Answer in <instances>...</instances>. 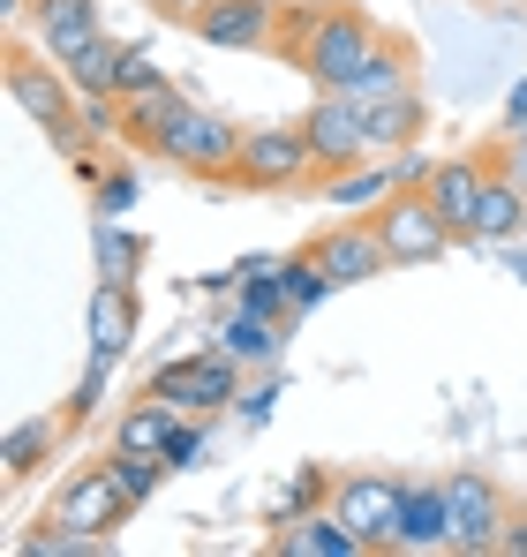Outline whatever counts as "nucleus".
<instances>
[{
  "mask_svg": "<svg viewBox=\"0 0 527 557\" xmlns=\"http://www.w3.org/2000/svg\"><path fill=\"white\" fill-rule=\"evenodd\" d=\"M384 46V30L354 8V0H286L271 53L294 61L317 91H354V76L369 69V53Z\"/></svg>",
  "mask_w": 527,
  "mask_h": 557,
  "instance_id": "1",
  "label": "nucleus"
},
{
  "mask_svg": "<svg viewBox=\"0 0 527 557\" xmlns=\"http://www.w3.org/2000/svg\"><path fill=\"white\" fill-rule=\"evenodd\" d=\"M8 98H15V106H23L61 151H69V159H90V151H84V136H90V128H84V91H76V76H69L53 53L15 46V53H8Z\"/></svg>",
  "mask_w": 527,
  "mask_h": 557,
  "instance_id": "2",
  "label": "nucleus"
},
{
  "mask_svg": "<svg viewBox=\"0 0 527 557\" xmlns=\"http://www.w3.org/2000/svg\"><path fill=\"white\" fill-rule=\"evenodd\" d=\"M242 121H226L219 106H181V121L167 128V144H159V159L167 166H181V174H196V182L211 188H234V166H242Z\"/></svg>",
  "mask_w": 527,
  "mask_h": 557,
  "instance_id": "3",
  "label": "nucleus"
},
{
  "mask_svg": "<svg viewBox=\"0 0 527 557\" xmlns=\"http://www.w3.org/2000/svg\"><path fill=\"white\" fill-rule=\"evenodd\" d=\"M234 188L249 196H286V188H317V151L302 136V121H264L242 136V166H234Z\"/></svg>",
  "mask_w": 527,
  "mask_h": 557,
  "instance_id": "4",
  "label": "nucleus"
},
{
  "mask_svg": "<svg viewBox=\"0 0 527 557\" xmlns=\"http://www.w3.org/2000/svg\"><path fill=\"white\" fill-rule=\"evenodd\" d=\"M369 219H377V234H384V249H392V272H430V264H444V257L459 249V234L438 219V203H430L422 188L384 196Z\"/></svg>",
  "mask_w": 527,
  "mask_h": 557,
  "instance_id": "5",
  "label": "nucleus"
},
{
  "mask_svg": "<svg viewBox=\"0 0 527 557\" xmlns=\"http://www.w3.org/2000/svg\"><path fill=\"white\" fill-rule=\"evenodd\" d=\"M144 392L181 407V414H219V407H242V362L226 347H204V355H181L167 370H151Z\"/></svg>",
  "mask_w": 527,
  "mask_h": 557,
  "instance_id": "6",
  "label": "nucleus"
},
{
  "mask_svg": "<svg viewBox=\"0 0 527 557\" xmlns=\"http://www.w3.org/2000/svg\"><path fill=\"white\" fill-rule=\"evenodd\" d=\"M444 520H452V550H498V535H505V520H513V505H505V490L490 482V474H475V467H459V474H444Z\"/></svg>",
  "mask_w": 527,
  "mask_h": 557,
  "instance_id": "7",
  "label": "nucleus"
},
{
  "mask_svg": "<svg viewBox=\"0 0 527 557\" xmlns=\"http://www.w3.org/2000/svg\"><path fill=\"white\" fill-rule=\"evenodd\" d=\"M128 512H136V505H128L113 460H98V467H76V474L61 482V497H53L46 520H53V528H76V535H113Z\"/></svg>",
  "mask_w": 527,
  "mask_h": 557,
  "instance_id": "8",
  "label": "nucleus"
},
{
  "mask_svg": "<svg viewBox=\"0 0 527 557\" xmlns=\"http://www.w3.org/2000/svg\"><path fill=\"white\" fill-rule=\"evenodd\" d=\"M302 136L317 151V182L354 166V159H369V128H361V106L347 91H317V106H302Z\"/></svg>",
  "mask_w": 527,
  "mask_h": 557,
  "instance_id": "9",
  "label": "nucleus"
},
{
  "mask_svg": "<svg viewBox=\"0 0 527 557\" xmlns=\"http://www.w3.org/2000/svg\"><path fill=\"white\" fill-rule=\"evenodd\" d=\"M400 505H407V482H392V474H340L332 482V512L347 520L369 550H392Z\"/></svg>",
  "mask_w": 527,
  "mask_h": 557,
  "instance_id": "10",
  "label": "nucleus"
},
{
  "mask_svg": "<svg viewBox=\"0 0 527 557\" xmlns=\"http://www.w3.org/2000/svg\"><path fill=\"white\" fill-rule=\"evenodd\" d=\"M309 257L332 272V286H369V278L392 272V249H384V234H377V219H347V226H324L317 242H309Z\"/></svg>",
  "mask_w": 527,
  "mask_h": 557,
  "instance_id": "11",
  "label": "nucleus"
},
{
  "mask_svg": "<svg viewBox=\"0 0 527 557\" xmlns=\"http://www.w3.org/2000/svg\"><path fill=\"white\" fill-rule=\"evenodd\" d=\"M279 8L286 0H211L188 30L219 53H271V30H279Z\"/></svg>",
  "mask_w": 527,
  "mask_h": 557,
  "instance_id": "12",
  "label": "nucleus"
},
{
  "mask_svg": "<svg viewBox=\"0 0 527 557\" xmlns=\"http://www.w3.org/2000/svg\"><path fill=\"white\" fill-rule=\"evenodd\" d=\"M30 46L38 53H53L61 69L84 53L90 38H106V15H98V0H30Z\"/></svg>",
  "mask_w": 527,
  "mask_h": 557,
  "instance_id": "13",
  "label": "nucleus"
},
{
  "mask_svg": "<svg viewBox=\"0 0 527 557\" xmlns=\"http://www.w3.org/2000/svg\"><path fill=\"white\" fill-rule=\"evenodd\" d=\"M354 106H361V128H369V151H377V159L422 144V128H430V106H422L415 84H407V91H384V98H354Z\"/></svg>",
  "mask_w": 527,
  "mask_h": 557,
  "instance_id": "14",
  "label": "nucleus"
},
{
  "mask_svg": "<svg viewBox=\"0 0 527 557\" xmlns=\"http://www.w3.org/2000/svg\"><path fill=\"white\" fill-rule=\"evenodd\" d=\"M482 188H490V159H438V174H430V203H438V219L467 242V226H475V203H482Z\"/></svg>",
  "mask_w": 527,
  "mask_h": 557,
  "instance_id": "15",
  "label": "nucleus"
},
{
  "mask_svg": "<svg viewBox=\"0 0 527 557\" xmlns=\"http://www.w3.org/2000/svg\"><path fill=\"white\" fill-rule=\"evenodd\" d=\"M271 557H369V543L354 535L332 505H317V512H302V520H286L271 535Z\"/></svg>",
  "mask_w": 527,
  "mask_h": 557,
  "instance_id": "16",
  "label": "nucleus"
},
{
  "mask_svg": "<svg viewBox=\"0 0 527 557\" xmlns=\"http://www.w3.org/2000/svg\"><path fill=\"white\" fill-rule=\"evenodd\" d=\"M520 234H527V188L513 182V174H490L482 203H475V226H467L459 249H505V242H520Z\"/></svg>",
  "mask_w": 527,
  "mask_h": 557,
  "instance_id": "17",
  "label": "nucleus"
},
{
  "mask_svg": "<svg viewBox=\"0 0 527 557\" xmlns=\"http://www.w3.org/2000/svg\"><path fill=\"white\" fill-rule=\"evenodd\" d=\"M317 196L332 203V211H347V219H369L384 196H400V182H392V159H354V166H340V174H324L317 182Z\"/></svg>",
  "mask_w": 527,
  "mask_h": 557,
  "instance_id": "18",
  "label": "nucleus"
},
{
  "mask_svg": "<svg viewBox=\"0 0 527 557\" xmlns=\"http://www.w3.org/2000/svg\"><path fill=\"white\" fill-rule=\"evenodd\" d=\"M392 550H452V520H444V482H407Z\"/></svg>",
  "mask_w": 527,
  "mask_h": 557,
  "instance_id": "19",
  "label": "nucleus"
},
{
  "mask_svg": "<svg viewBox=\"0 0 527 557\" xmlns=\"http://www.w3.org/2000/svg\"><path fill=\"white\" fill-rule=\"evenodd\" d=\"M181 106H188L181 84H159V91H144V98H121V144L159 159V144H167V128L181 121Z\"/></svg>",
  "mask_w": 527,
  "mask_h": 557,
  "instance_id": "20",
  "label": "nucleus"
},
{
  "mask_svg": "<svg viewBox=\"0 0 527 557\" xmlns=\"http://www.w3.org/2000/svg\"><path fill=\"white\" fill-rule=\"evenodd\" d=\"M128 339H136V294L121 278H98V294H90V355L98 362H121Z\"/></svg>",
  "mask_w": 527,
  "mask_h": 557,
  "instance_id": "21",
  "label": "nucleus"
},
{
  "mask_svg": "<svg viewBox=\"0 0 527 557\" xmlns=\"http://www.w3.org/2000/svg\"><path fill=\"white\" fill-rule=\"evenodd\" d=\"M174 430H181V407H167V399H151V392H144V399L113 422V453H159V460H167Z\"/></svg>",
  "mask_w": 527,
  "mask_h": 557,
  "instance_id": "22",
  "label": "nucleus"
},
{
  "mask_svg": "<svg viewBox=\"0 0 527 557\" xmlns=\"http://www.w3.org/2000/svg\"><path fill=\"white\" fill-rule=\"evenodd\" d=\"M61 430H69V422H53V414H30V422H15V430L0 437V474H8V482L38 474V460L61 445Z\"/></svg>",
  "mask_w": 527,
  "mask_h": 557,
  "instance_id": "23",
  "label": "nucleus"
},
{
  "mask_svg": "<svg viewBox=\"0 0 527 557\" xmlns=\"http://www.w3.org/2000/svg\"><path fill=\"white\" fill-rule=\"evenodd\" d=\"M415 84V38H400V30H384V46L369 53V69L354 76L347 98H384V91H407Z\"/></svg>",
  "mask_w": 527,
  "mask_h": 557,
  "instance_id": "24",
  "label": "nucleus"
},
{
  "mask_svg": "<svg viewBox=\"0 0 527 557\" xmlns=\"http://www.w3.org/2000/svg\"><path fill=\"white\" fill-rule=\"evenodd\" d=\"M121 69H128V46L106 30V38H90L84 53L69 61V76H76V91L84 98H121Z\"/></svg>",
  "mask_w": 527,
  "mask_h": 557,
  "instance_id": "25",
  "label": "nucleus"
},
{
  "mask_svg": "<svg viewBox=\"0 0 527 557\" xmlns=\"http://www.w3.org/2000/svg\"><path fill=\"white\" fill-rule=\"evenodd\" d=\"M219 347H226L242 370H264V362H279V324H271V317H249V309H234V317L219 324Z\"/></svg>",
  "mask_w": 527,
  "mask_h": 557,
  "instance_id": "26",
  "label": "nucleus"
},
{
  "mask_svg": "<svg viewBox=\"0 0 527 557\" xmlns=\"http://www.w3.org/2000/svg\"><path fill=\"white\" fill-rule=\"evenodd\" d=\"M279 278H286V301H294V317H302V309H317L324 294H340V286H332V272H324L309 249H294V257L279 264Z\"/></svg>",
  "mask_w": 527,
  "mask_h": 557,
  "instance_id": "27",
  "label": "nucleus"
},
{
  "mask_svg": "<svg viewBox=\"0 0 527 557\" xmlns=\"http://www.w3.org/2000/svg\"><path fill=\"white\" fill-rule=\"evenodd\" d=\"M106 460H113V474H121V490H128V505H136V512H144V505L159 497V482L174 474L159 453H106Z\"/></svg>",
  "mask_w": 527,
  "mask_h": 557,
  "instance_id": "28",
  "label": "nucleus"
},
{
  "mask_svg": "<svg viewBox=\"0 0 527 557\" xmlns=\"http://www.w3.org/2000/svg\"><path fill=\"white\" fill-rule=\"evenodd\" d=\"M324 497H332V474H324V467H302V482H294V490H279L264 520H271V528H286V520H302V512H317Z\"/></svg>",
  "mask_w": 527,
  "mask_h": 557,
  "instance_id": "29",
  "label": "nucleus"
},
{
  "mask_svg": "<svg viewBox=\"0 0 527 557\" xmlns=\"http://www.w3.org/2000/svg\"><path fill=\"white\" fill-rule=\"evenodd\" d=\"M136 257H144V249H136V242H128V234H121V226L106 219V226H98V272L128 286V278H136Z\"/></svg>",
  "mask_w": 527,
  "mask_h": 557,
  "instance_id": "30",
  "label": "nucleus"
},
{
  "mask_svg": "<svg viewBox=\"0 0 527 557\" xmlns=\"http://www.w3.org/2000/svg\"><path fill=\"white\" fill-rule=\"evenodd\" d=\"M392 159V182L400 188H430V174H438V159L422 151V144H407V151H384Z\"/></svg>",
  "mask_w": 527,
  "mask_h": 557,
  "instance_id": "31",
  "label": "nucleus"
},
{
  "mask_svg": "<svg viewBox=\"0 0 527 557\" xmlns=\"http://www.w3.org/2000/svg\"><path fill=\"white\" fill-rule=\"evenodd\" d=\"M90 196H98V219H121V211L136 203V174H98Z\"/></svg>",
  "mask_w": 527,
  "mask_h": 557,
  "instance_id": "32",
  "label": "nucleus"
},
{
  "mask_svg": "<svg viewBox=\"0 0 527 557\" xmlns=\"http://www.w3.org/2000/svg\"><path fill=\"white\" fill-rule=\"evenodd\" d=\"M482 159H490V174H513V182L527 188V128H520V136H498Z\"/></svg>",
  "mask_w": 527,
  "mask_h": 557,
  "instance_id": "33",
  "label": "nucleus"
},
{
  "mask_svg": "<svg viewBox=\"0 0 527 557\" xmlns=\"http://www.w3.org/2000/svg\"><path fill=\"white\" fill-rule=\"evenodd\" d=\"M106 384H113V362H98V355H90L84 384H76V399H69V422H84L90 407H98V399H106Z\"/></svg>",
  "mask_w": 527,
  "mask_h": 557,
  "instance_id": "34",
  "label": "nucleus"
},
{
  "mask_svg": "<svg viewBox=\"0 0 527 557\" xmlns=\"http://www.w3.org/2000/svg\"><path fill=\"white\" fill-rule=\"evenodd\" d=\"M167 76H159V61L144 53V46H128V69H121V98H144V91H159Z\"/></svg>",
  "mask_w": 527,
  "mask_h": 557,
  "instance_id": "35",
  "label": "nucleus"
},
{
  "mask_svg": "<svg viewBox=\"0 0 527 557\" xmlns=\"http://www.w3.org/2000/svg\"><path fill=\"white\" fill-rule=\"evenodd\" d=\"M196 460H204V422H188V414H181L174 445H167V467H174V474H188Z\"/></svg>",
  "mask_w": 527,
  "mask_h": 557,
  "instance_id": "36",
  "label": "nucleus"
},
{
  "mask_svg": "<svg viewBox=\"0 0 527 557\" xmlns=\"http://www.w3.org/2000/svg\"><path fill=\"white\" fill-rule=\"evenodd\" d=\"M520 128H527V76L505 91V113H498V136H520Z\"/></svg>",
  "mask_w": 527,
  "mask_h": 557,
  "instance_id": "37",
  "label": "nucleus"
},
{
  "mask_svg": "<svg viewBox=\"0 0 527 557\" xmlns=\"http://www.w3.org/2000/svg\"><path fill=\"white\" fill-rule=\"evenodd\" d=\"M271 399H279V384H257V392L242 399V430H264V422H271Z\"/></svg>",
  "mask_w": 527,
  "mask_h": 557,
  "instance_id": "38",
  "label": "nucleus"
},
{
  "mask_svg": "<svg viewBox=\"0 0 527 557\" xmlns=\"http://www.w3.org/2000/svg\"><path fill=\"white\" fill-rule=\"evenodd\" d=\"M151 8H159V15H174V23H196L211 0H151Z\"/></svg>",
  "mask_w": 527,
  "mask_h": 557,
  "instance_id": "39",
  "label": "nucleus"
},
{
  "mask_svg": "<svg viewBox=\"0 0 527 557\" xmlns=\"http://www.w3.org/2000/svg\"><path fill=\"white\" fill-rule=\"evenodd\" d=\"M498 257H505V272H513V278H520V286H527V249H520V242H505Z\"/></svg>",
  "mask_w": 527,
  "mask_h": 557,
  "instance_id": "40",
  "label": "nucleus"
},
{
  "mask_svg": "<svg viewBox=\"0 0 527 557\" xmlns=\"http://www.w3.org/2000/svg\"><path fill=\"white\" fill-rule=\"evenodd\" d=\"M520 520H527V505H520Z\"/></svg>",
  "mask_w": 527,
  "mask_h": 557,
  "instance_id": "41",
  "label": "nucleus"
}]
</instances>
